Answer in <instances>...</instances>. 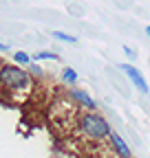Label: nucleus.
I'll return each mask as SVG.
<instances>
[{
	"instance_id": "obj_1",
	"label": "nucleus",
	"mask_w": 150,
	"mask_h": 158,
	"mask_svg": "<svg viewBox=\"0 0 150 158\" xmlns=\"http://www.w3.org/2000/svg\"><path fill=\"white\" fill-rule=\"evenodd\" d=\"M80 125H82V132H84L88 138H95V141H99V138H106L108 132H110L108 123L104 121L99 114H84Z\"/></svg>"
},
{
	"instance_id": "obj_7",
	"label": "nucleus",
	"mask_w": 150,
	"mask_h": 158,
	"mask_svg": "<svg viewBox=\"0 0 150 158\" xmlns=\"http://www.w3.org/2000/svg\"><path fill=\"white\" fill-rule=\"evenodd\" d=\"M62 77H64V81H66V84H75V81H77V73H75L73 68H64Z\"/></svg>"
},
{
	"instance_id": "obj_5",
	"label": "nucleus",
	"mask_w": 150,
	"mask_h": 158,
	"mask_svg": "<svg viewBox=\"0 0 150 158\" xmlns=\"http://www.w3.org/2000/svg\"><path fill=\"white\" fill-rule=\"evenodd\" d=\"M73 97L77 99L82 106H86V108H90V110H95V106H97V103H95V101H93V99L86 94V92H73Z\"/></svg>"
},
{
	"instance_id": "obj_2",
	"label": "nucleus",
	"mask_w": 150,
	"mask_h": 158,
	"mask_svg": "<svg viewBox=\"0 0 150 158\" xmlns=\"http://www.w3.org/2000/svg\"><path fill=\"white\" fill-rule=\"evenodd\" d=\"M0 84L9 88H24L29 84V75L18 66H2L0 68Z\"/></svg>"
},
{
	"instance_id": "obj_6",
	"label": "nucleus",
	"mask_w": 150,
	"mask_h": 158,
	"mask_svg": "<svg viewBox=\"0 0 150 158\" xmlns=\"http://www.w3.org/2000/svg\"><path fill=\"white\" fill-rule=\"evenodd\" d=\"M51 35L60 42H66V44H77V37L75 35H68V33H62V31H51Z\"/></svg>"
},
{
	"instance_id": "obj_4",
	"label": "nucleus",
	"mask_w": 150,
	"mask_h": 158,
	"mask_svg": "<svg viewBox=\"0 0 150 158\" xmlns=\"http://www.w3.org/2000/svg\"><path fill=\"white\" fill-rule=\"evenodd\" d=\"M108 136H110L113 147L117 149V154H119V156H124V158H128V156H130V149H128V145L124 143V138H121L119 134H115V132H108Z\"/></svg>"
},
{
	"instance_id": "obj_10",
	"label": "nucleus",
	"mask_w": 150,
	"mask_h": 158,
	"mask_svg": "<svg viewBox=\"0 0 150 158\" xmlns=\"http://www.w3.org/2000/svg\"><path fill=\"white\" fill-rule=\"evenodd\" d=\"M124 53L130 57V59H135L137 57V51H133V48H130V46H124Z\"/></svg>"
},
{
	"instance_id": "obj_8",
	"label": "nucleus",
	"mask_w": 150,
	"mask_h": 158,
	"mask_svg": "<svg viewBox=\"0 0 150 158\" xmlns=\"http://www.w3.org/2000/svg\"><path fill=\"white\" fill-rule=\"evenodd\" d=\"M13 59H15L18 64H29V62H31V57H29L27 53H22V51H18V53L13 55Z\"/></svg>"
},
{
	"instance_id": "obj_9",
	"label": "nucleus",
	"mask_w": 150,
	"mask_h": 158,
	"mask_svg": "<svg viewBox=\"0 0 150 158\" xmlns=\"http://www.w3.org/2000/svg\"><path fill=\"white\" fill-rule=\"evenodd\" d=\"M35 59H58V53H51V51H40L35 55Z\"/></svg>"
},
{
	"instance_id": "obj_3",
	"label": "nucleus",
	"mask_w": 150,
	"mask_h": 158,
	"mask_svg": "<svg viewBox=\"0 0 150 158\" xmlns=\"http://www.w3.org/2000/svg\"><path fill=\"white\" fill-rule=\"evenodd\" d=\"M119 68H121V73L130 79V81L135 84V88H137L139 92H143V94L148 92V84H146V79H143V75H141L135 66H130V64H121Z\"/></svg>"
},
{
	"instance_id": "obj_11",
	"label": "nucleus",
	"mask_w": 150,
	"mask_h": 158,
	"mask_svg": "<svg viewBox=\"0 0 150 158\" xmlns=\"http://www.w3.org/2000/svg\"><path fill=\"white\" fill-rule=\"evenodd\" d=\"M0 51H7V44H2V42H0Z\"/></svg>"
},
{
	"instance_id": "obj_12",
	"label": "nucleus",
	"mask_w": 150,
	"mask_h": 158,
	"mask_svg": "<svg viewBox=\"0 0 150 158\" xmlns=\"http://www.w3.org/2000/svg\"><path fill=\"white\" fill-rule=\"evenodd\" d=\"M146 33H148V37H150V27H148V29H146Z\"/></svg>"
}]
</instances>
